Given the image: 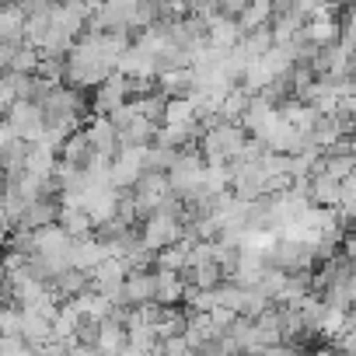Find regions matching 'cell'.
Returning <instances> with one entry per match:
<instances>
[{
	"mask_svg": "<svg viewBox=\"0 0 356 356\" xmlns=\"http://www.w3.org/2000/svg\"><path fill=\"white\" fill-rule=\"evenodd\" d=\"M245 140H248V133H245L241 122L217 119V122L207 126V133H203V140H200V150H203V157H207L210 164H231V161L238 157V150L245 147Z\"/></svg>",
	"mask_w": 356,
	"mask_h": 356,
	"instance_id": "cell-1",
	"label": "cell"
},
{
	"mask_svg": "<svg viewBox=\"0 0 356 356\" xmlns=\"http://www.w3.org/2000/svg\"><path fill=\"white\" fill-rule=\"evenodd\" d=\"M203 161L200 154L193 150H178L171 168H168V182H171V193L186 203H196L200 200V189H203Z\"/></svg>",
	"mask_w": 356,
	"mask_h": 356,
	"instance_id": "cell-2",
	"label": "cell"
},
{
	"mask_svg": "<svg viewBox=\"0 0 356 356\" xmlns=\"http://www.w3.org/2000/svg\"><path fill=\"white\" fill-rule=\"evenodd\" d=\"M133 203H136V210L147 217L150 210H157V207H164L175 193H171V182H168V171H143L140 178H136V186H133Z\"/></svg>",
	"mask_w": 356,
	"mask_h": 356,
	"instance_id": "cell-3",
	"label": "cell"
},
{
	"mask_svg": "<svg viewBox=\"0 0 356 356\" xmlns=\"http://www.w3.org/2000/svg\"><path fill=\"white\" fill-rule=\"evenodd\" d=\"M133 266L122 259V255H105L95 269H91V286L95 290H102L112 304H126L122 300V283H126V273H129Z\"/></svg>",
	"mask_w": 356,
	"mask_h": 356,
	"instance_id": "cell-4",
	"label": "cell"
},
{
	"mask_svg": "<svg viewBox=\"0 0 356 356\" xmlns=\"http://www.w3.org/2000/svg\"><path fill=\"white\" fill-rule=\"evenodd\" d=\"M143 157H147V147H119V150H115V157H112V164H108V182H112L119 193L133 189L136 178L147 171Z\"/></svg>",
	"mask_w": 356,
	"mask_h": 356,
	"instance_id": "cell-5",
	"label": "cell"
},
{
	"mask_svg": "<svg viewBox=\"0 0 356 356\" xmlns=\"http://www.w3.org/2000/svg\"><path fill=\"white\" fill-rule=\"evenodd\" d=\"M129 98H133V77L122 74V70H112V74L95 88V102H91V108H95V115H108L112 108L126 105Z\"/></svg>",
	"mask_w": 356,
	"mask_h": 356,
	"instance_id": "cell-6",
	"label": "cell"
},
{
	"mask_svg": "<svg viewBox=\"0 0 356 356\" xmlns=\"http://www.w3.org/2000/svg\"><path fill=\"white\" fill-rule=\"evenodd\" d=\"M8 126L22 136V140H39L42 136V129H46V108L39 105V102H32V98H18L15 105H11V112H8Z\"/></svg>",
	"mask_w": 356,
	"mask_h": 356,
	"instance_id": "cell-7",
	"label": "cell"
},
{
	"mask_svg": "<svg viewBox=\"0 0 356 356\" xmlns=\"http://www.w3.org/2000/svg\"><path fill=\"white\" fill-rule=\"evenodd\" d=\"M186 280H182V269H161L154 273V304H164V307H175L178 300H186Z\"/></svg>",
	"mask_w": 356,
	"mask_h": 356,
	"instance_id": "cell-8",
	"label": "cell"
},
{
	"mask_svg": "<svg viewBox=\"0 0 356 356\" xmlns=\"http://www.w3.org/2000/svg\"><path fill=\"white\" fill-rule=\"evenodd\" d=\"M25 22L22 0H0V42H25Z\"/></svg>",
	"mask_w": 356,
	"mask_h": 356,
	"instance_id": "cell-9",
	"label": "cell"
},
{
	"mask_svg": "<svg viewBox=\"0 0 356 356\" xmlns=\"http://www.w3.org/2000/svg\"><path fill=\"white\" fill-rule=\"evenodd\" d=\"M193 88H196V70H193L189 63L157 70V91H164L168 98H178V95H193Z\"/></svg>",
	"mask_w": 356,
	"mask_h": 356,
	"instance_id": "cell-10",
	"label": "cell"
},
{
	"mask_svg": "<svg viewBox=\"0 0 356 356\" xmlns=\"http://www.w3.org/2000/svg\"><path fill=\"white\" fill-rule=\"evenodd\" d=\"M339 200H342V182L339 178H332V175H325V171H314L311 178H307V203H314V207H339Z\"/></svg>",
	"mask_w": 356,
	"mask_h": 356,
	"instance_id": "cell-11",
	"label": "cell"
},
{
	"mask_svg": "<svg viewBox=\"0 0 356 356\" xmlns=\"http://www.w3.org/2000/svg\"><path fill=\"white\" fill-rule=\"evenodd\" d=\"M108 255V245L102 241V238H91V234H84V238H74V245H70V266H77V269H95L102 259Z\"/></svg>",
	"mask_w": 356,
	"mask_h": 356,
	"instance_id": "cell-12",
	"label": "cell"
},
{
	"mask_svg": "<svg viewBox=\"0 0 356 356\" xmlns=\"http://www.w3.org/2000/svg\"><path fill=\"white\" fill-rule=\"evenodd\" d=\"M84 133H88V140H91V147L98 150V154H115L119 150V129H115V122L108 119V115H95L88 126H84Z\"/></svg>",
	"mask_w": 356,
	"mask_h": 356,
	"instance_id": "cell-13",
	"label": "cell"
},
{
	"mask_svg": "<svg viewBox=\"0 0 356 356\" xmlns=\"http://www.w3.org/2000/svg\"><path fill=\"white\" fill-rule=\"evenodd\" d=\"M56 157H60L63 164L88 168V161L95 157V147H91V140H88V133H84V129H74V133H67V140L60 143Z\"/></svg>",
	"mask_w": 356,
	"mask_h": 356,
	"instance_id": "cell-14",
	"label": "cell"
},
{
	"mask_svg": "<svg viewBox=\"0 0 356 356\" xmlns=\"http://www.w3.org/2000/svg\"><path fill=\"white\" fill-rule=\"evenodd\" d=\"M122 300L126 304H150L154 300V273L147 269H129L126 273V283H122Z\"/></svg>",
	"mask_w": 356,
	"mask_h": 356,
	"instance_id": "cell-15",
	"label": "cell"
},
{
	"mask_svg": "<svg viewBox=\"0 0 356 356\" xmlns=\"http://www.w3.org/2000/svg\"><path fill=\"white\" fill-rule=\"evenodd\" d=\"M60 220V203H53L49 200V193H42L39 200H32L29 207H25V217H22V224L18 227H46V224H56Z\"/></svg>",
	"mask_w": 356,
	"mask_h": 356,
	"instance_id": "cell-16",
	"label": "cell"
},
{
	"mask_svg": "<svg viewBox=\"0 0 356 356\" xmlns=\"http://www.w3.org/2000/svg\"><path fill=\"white\" fill-rule=\"evenodd\" d=\"M273 0H248V4L241 8V15H238V25H241V32H252V29H262V25H269L273 22Z\"/></svg>",
	"mask_w": 356,
	"mask_h": 356,
	"instance_id": "cell-17",
	"label": "cell"
},
{
	"mask_svg": "<svg viewBox=\"0 0 356 356\" xmlns=\"http://www.w3.org/2000/svg\"><path fill=\"white\" fill-rule=\"evenodd\" d=\"M77 325H81V311L67 300V304H60L56 307V314H53V339H63V342H70L74 335H77Z\"/></svg>",
	"mask_w": 356,
	"mask_h": 356,
	"instance_id": "cell-18",
	"label": "cell"
},
{
	"mask_svg": "<svg viewBox=\"0 0 356 356\" xmlns=\"http://www.w3.org/2000/svg\"><path fill=\"white\" fill-rule=\"evenodd\" d=\"M98 349H105V353L126 349V325L115 321V318H105L102 328H98Z\"/></svg>",
	"mask_w": 356,
	"mask_h": 356,
	"instance_id": "cell-19",
	"label": "cell"
},
{
	"mask_svg": "<svg viewBox=\"0 0 356 356\" xmlns=\"http://www.w3.org/2000/svg\"><path fill=\"white\" fill-rule=\"evenodd\" d=\"M60 224H63L74 238H84V234L95 231V224H91V217H88L84 207H60Z\"/></svg>",
	"mask_w": 356,
	"mask_h": 356,
	"instance_id": "cell-20",
	"label": "cell"
},
{
	"mask_svg": "<svg viewBox=\"0 0 356 356\" xmlns=\"http://www.w3.org/2000/svg\"><path fill=\"white\" fill-rule=\"evenodd\" d=\"M339 25H342V35H339V42H342L349 53H353V49H356V8H349V11H346V18H342Z\"/></svg>",
	"mask_w": 356,
	"mask_h": 356,
	"instance_id": "cell-21",
	"label": "cell"
},
{
	"mask_svg": "<svg viewBox=\"0 0 356 356\" xmlns=\"http://www.w3.org/2000/svg\"><path fill=\"white\" fill-rule=\"evenodd\" d=\"M349 77H356V49L349 53Z\"/></svg>",
	"mask_w": 356,
	"mask_h": 356,
	"instance_id": "cell-22",
	"label": "cell"
},
{
	"mask_svg": "<svg viewBox=\"0 0 356 356\" xmlns=\"http://www.w3.org/2000/svg\"><path fill=\"white\" fill-rule=\"evenodd\" d=\"M186 4H189V8L196 11V8H203V4H207V0H186Z\"/></svg>",
	"mask_w": 356,
	"mask_h": 356,
	"instance_id": "cell-23",
	"label": "cell"
}]
</instances>
